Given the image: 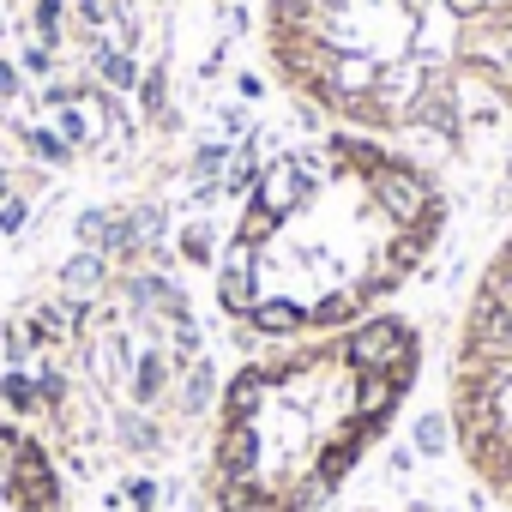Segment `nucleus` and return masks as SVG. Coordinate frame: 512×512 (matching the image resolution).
Returning <instances> with one entry per match:
<instances>
[{
  "label": "nucleus",
  "instance_id": "f257e3e1",
  "mask_svg": "<svg viewBox=\"0 0 512 512\" xmlns=\"http://www.w3.org/2000/svg\"><path fill=\"white\" fill-rule=\"evenodd\" d=\"M446 217L440 175L404 145L314 133L247 181L217 247V308L266 344L362 326L434 260Z\"/></svg>",
  "mask_w": 512,
  "mask_h": 512
},
{
  "label": "nucleus",
  "instance_id": "f03ea898",
  "mask_svg": "<svg viewBox=\"0 0 512 512\" xmlns=\"http://www.w3.org/2000/svg\"><path fill=\"white\" fill-rule=\"evenodd\" d=\"M175 0H0V253L169 121Z\"/></svg>",
  "mask_w": 512,
  "mask_h": 512
},
{
  "label": "nucleus",
  "instance_id": "7ed1b4c3",
  "mask_svg": "<svg viewBox=\"0 0 512 512\" xmlns=\"http://www.w3.org/2000/svg\"><path fill=\"white\" fill-rule=\"evenodd\" d=\"M422 380V332L374 314L247 356L211 398L199 512H326L398 428Z\"/></svg>",
  "mask_w": 512,
  "mask_h": 512
},
{
  "label": "nucleus",
  "instance_id": "20e7f679",
  "mask_svg": "<svg viewBox=\"0 0 512 512\" xmlns=\"http://www.w3.org/2000/svg\"><path fill=\"white\" fill-rule=\"evenodd\" d=\"M266 61L296 103L386 145L512 127V0H266Z\"/></svg>",
  "mask_w": 512,
  "mask_h": 512
},
{
  "label": "nucleus",
  "instance_id": "39448f33",
  "mask_svg": "<svg viewBox=\"0 0 512 512\" xmlns=\"http://www.w3.org/2000/svg\"><path fill=\"white\" fill-rule=\"evenodd\" d=\"M205 410V338L187 296L151 272L103 278L67 308L43 350L31 428L85 470L157 464Z\"/></svg>",
  "mask_w": 512,
  "mask_h": 512
},
{
  "label": "nucleus",
  "instance_id": "423d86ee",
  "mask_svg": "<svg viewBox=\"0 0 512 512\" xmlns=\"http://www.w3.org/2000/svg\"><path fill=\"white\" fill-rule=\"evenodd\" d=\"M446 428L470 482L512 506V229L494 241L452 332Z\"/></svg>",
  "mask_w": 512,
  "mask_h": 512
},
{
  "label": "nucleus",
  "instance_id": "0eeeda50",
  "mask_svg": "<svg viewBox=\"0 0 512 512\" xmlns=\"http://www.w3.org/2000/svg\"><path fill=\"white\" fill-rule=\"evenodd\" d=\"M0 512H67L55 452L13 410H0Z\"/></svg>",
  "mask_w": 512,
  "mask_h": 512
}]
</instances>
